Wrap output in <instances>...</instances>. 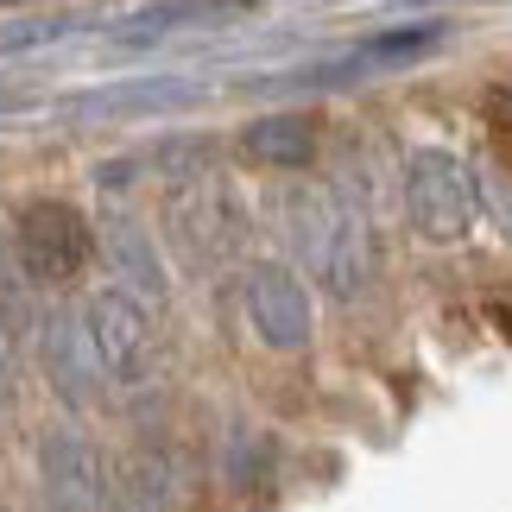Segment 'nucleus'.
<instances>
[{
	"label": "nucleus",
	"instance_id": "nucleus-4",
	"mask_svg": "<svg viewBox=\"0 0 512 512\" xmlns=\"http://www.w3.org/2000/svg\"><path fill=\"white\" fill-rule=\"evenodd\" d=\"M76 310H83L89 348H95V361H102V380L108 386L140 392V386L159 380V329H152V310L140 298L102 285V291H89Z\"/></svg>",
	"mask_w": 512,
	"mask_h": 512
},
{
	"label": "nucleus",
	"instance_id": "nucleus-8",
	"mask_svg": "<svg viewBox=\"0 0 512 512\" xmlns=\"http://www.w3.org/2000/svg\"><path fill=\"white\" fill-rule=\"evenodd\" d=\"M38 475H45V494L57 512H114V481L108 462L83 430L57 424L45 443H38Z\"/></svg>",
	"mask_w": 512,
	"mask_h": 512
},
{
	"label": "nucleus",
	"instance_id": "nucleus-7",
	"mask_svg": "<svg viewBox=\"0 0 512 512\" xmlns=\"http://www.w3.org/2000/svg\"><path fill=\"white\" fill-rule=\"evenodd\" d=\"M95 253H102L114 291H127V298H140L146 310H159L171 298V266H165V247L159 234H152L140 215L127 209H108L102 222H95Z\"/></svg>",
	"mask_w": 512,
	"mask_h": 512
},
{
	"label": "nucleus",
	"instance_id": "nucleus-19",
	"mask_svg": "<svg viewBox=\"0 0 512 512\" xmlns=\"http://www.w3.org/2000/svg\"><path fill=\"white\" fill-rule=\"evenodd\" d=\"M0 7H26V0H0Z\"/></svg>",
	"mask_w": 512,
	"mask_h": 512
},
{
	"label": "nucleus",
	"instance_id": "nucleus-18",
	"mask_svg": "<svg viewBox=\"0 0 512 512\" xmlns=\"http://www.w3.org/2000/svg\"><path fill=\"white\" fill-rule=\"evenodd\" d=\"M494 114H500V127H512V83L494 89Z\"/></svg>",
	"mask_w": 512,
	"mask_h": 512
},
{
	"label": "nucleus",
	"instance_id": "nucleus-13",
	"mask_svg": "<svg viewBox=\"0 0 512 512\" xmlns=\"http://www.w3.org/2000/svg\"><path fill=\"white\" fill-rule=\"evenodd\" d=\"M475 215L512 247V165H500V159L475 165Z\"/></svg>",
	"mask_w": 512,
	"mask_h": 512
},
{
	"label": "nucleus",
	"instance_id": "nucleus-12",
	"mask_svg": "<svg viewBox=\"0 0 512 512\" xmlns=\"http://www.w3.org/2000/svg\"><path fill=\"white\" fill-rule=\"evenodd\" d=\"M234 7H247V0H159V7H140L114 38H121V45H152V38H165V32H177V26L222 19V13H234Z\"/></svg>",
	"mask_w": 512,
	"mask_h": 512
},
{
	"label": "nucleus",
	"instance_id": "nucleus-9",
	"mask_svg": "<svg viewBox=\"0 0 512 512\" xmlns=\"http://www.w3.org/2000/svg\"><path fill=\"white\" fill-rule=\"evenodd\" d=\"M38 361H45V380L64 405H95L108 392L102 361H95V348H89V329H83V310L76 304L45 310V323H38Z\"/></svg>",
	"mask_w": 512,
	"mask_h": 512
},
{
	"label": "nucleus",
	"instance_id": "nucleus-6",
	"mask_svg": "<svg viewBox=\"0 0 512 512\" xmlns=\"http://www.w3.org/2000/svg\"><path fill=\"white\" fill-rule=\"evenodd\" d=\"M241 310H247L253 336L266 348H279V354H298L310 342V329H317L310 291L298 279V266H285V260H253L241 272Z\"/></svg>",
	"mask_w": 512,
	"mask_h": 512
},
{
	"label": "nucleus",
	"instance_id": "nucleus-1",
	"mask_svg": "<svg viewBox=\"0 0 512 512\" xmlns=\"http://www.w3.org/2000/svg\"><path fill=\"white\" fill-rule=\"evenodd\" d=\"M279 234L298 260V279H317L336 304L361 298L373 285L380 253H373L367 203L342 184H291L279 196Z\"/></svg>",
	"mask_w": 512,
	"mask_h": 512
},
{
	"label": "nucleus",
	"instance_id": "nucleus-11",
	"mask_svg": "<svg viewBox=\"0 0 512 512\" xmlns=\"http://www.w3.org/2000/svg\"><path fill=\"white\" fill-rule=\"evenodd\" d=\"M38 323H45L38 285H32L26 260H19V247H13V228L0 222V336H38Z\"/></svg>",
	"mask_w": 512,
	"mask_h": 512
},
{
	"label": "nucleus",
	"instance_id": "nucleus-15",
	"mask_svg": "<svg viewBox=\"0 0 512 512\" xmlns=\"http://www.w3.org/2000/svg\"><path fill=\"white\" fill-rule=\"evenodd\" d=\"M165 102H190V83H133V89L89 95L83 108H165Z\"/></svg>",
	"mask_w": 512,
	"mask_h": 512
},
{
	"label": "nucleus",
	"instance_id": "nucleus-17",
	"mask_svg": "<svg viewBox=\"0 0 512 512\" xmlns=\"http://www.w3.org/2000/svg\"><path fill=\"white\" fill-rule=\"evenodd\" d=\"M13 399V354H7V336H0V411Z\"/></svg>",
	"mask_w": 512,
	"mask_h": 512
},
{
	"label": "nucleus",
	"instance_id": "nucleus-3",
	"mask_svg": "<svg viewBox=\"0 0 512 512\" xmlns=\"http://www.w3.org/2000/svg\"><path fill=\"white\" fill-rule=\"evenodd\" d=\"M7 228H13V247H19V260H26L38 291L76 285L83 266L95 260V222L76 203H64V196H32V203H19V215Z\"/></svg>",
	"mask_w": 512,
	"mask_h": 512
},
{
	"label": "nucleus",
	"instance_id": "nucleus-5",
	"mask_svg": "<svg viewBox=\"0 0 512 512\" xmlns=\"http://www.w3.org/2000/svg\"><path fill=\"white\" fill-rule=\"evenodd\" d=\"M405 222L424 241H462L475 228V165L449 146H418L405 159Z\"/></svg>",
	"mask_w": 512,
	"mask_h": 512
},
{
	"label": "nucleus",
	"instance_id": "nucleus-2",
	"mask_svg": "<svg viewBox=\"0 0 512 512\" xmlns=\"http://www.w3.org/2000/svg\"><path fill=\"white\" fill-rule=\"evenodd\" d=\"M165 247L184 272H222L247 247V203L222 171L184 177L165 190Z\"/></svg>",
	"mask_w": 512,
	"mask_h": 512
},
{
	"label": "nucleus",
	"instance_id": "nucleus-14",
	"mask_svg": "<svg viewBox=\"0 0 512 512\" xmlns=\"http://www.w3.org/2000/svg\"><path fill=\"white\" fill-rule=\"evenodd\" d=\"M443 45V19L437 26H392V32H380L373 45H361V57L367 64H411V57H424V51H437Z\"/></svg>",
	"mask_w": 512,
	"mask_h": 512
},
{
	"label": "nucleus",
	"instance_id": "nucleus-16",
	"mask_svg": "<svg viewBox=\"0 0 512 512\" xmlns=\"http://www.w3.org/2000/svg\"><path fill=\"white\" fill-rule=\"evenodd\" d=\"M76 32V19H26V26H7L0 32V57L7 51H32V45H51V38Z\"/></svg>",
	"mask_w": 512,
	"mask_h": 512
},
{
	"label": "nucleus",
	"instance_id": "nucleus-10",
	"mask_svg": "<svg viewBox=\"0 0 512 512\" xmlns=\"http://www.w3.org/2000/svg\"><path fill=\"white\" fill-rule=\"evenodd\" d=\"M241 159L266 165V171H304L317 159V121L310 114H260V121L241 127Z\"/></svg>",
	"mask_w": 512,
	"mask_h": 512
}]
</instances>
